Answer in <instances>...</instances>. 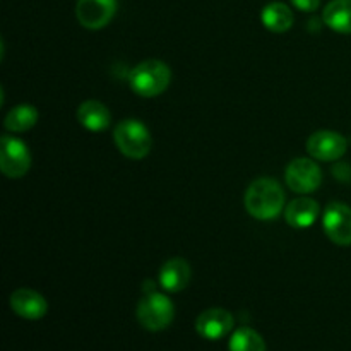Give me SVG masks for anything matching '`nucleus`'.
<instances>
[{"label":"nucleus","mask_w":351,"mask_h":351,"mask_svg":"<svg viewBox=\"0 0 351 351\" xmlns=\"http://www.w3.org/2000/svg\"><path fill=\"white\" fill-rule=\"evenodd\" d=\"M285 206V192L273 178H257L245 192V209L252 218L269 221L280 216Z\"/></svg>","instance_id":"obj_1"},{"label":"nucleus","mask_w":351,"mask_h":351,"mask_svg":"<svg viewBox=\"0 0 351 351\" xmlns=\"http://www.w3.org/2000/svg\"><path fill=\"white\" fill-rule=\"evenodd\" d=\"M171 71L161 60H144L130 71L129 84L136 95L143 98H154L165 93L170 86Z\"/></svg>","instance_id":"obj_2"},{"label":"nucleus","mask_w":351,"mask_h":351,"mask_svg":"<svg viewBox=\"0 0 351 351\" xmlns=\"http://www.w3.org/2000/svg\"><path fill=\"white\" fill-rule=\"evenodd\" d=\"M139 324L151 332L167 329L173 322L175 307L170 298L158 291H147L136 308Z\"/></svg>","instance_id":"obj_3"},{"label":"nucleus","mask_w":351,"mask_h":351,"mask_svg":"<svg viewBox=\"0 0 351 351\" xmlns=\"http://www.w3.org/2000/svg\"><path fill=\"white\" fill-rule=\"evenodd\" d=\"M113 139L123 156L130 160H143L151 151V134L143 122L127 119L120 122L113 130Z\"/></svg>","instance_id":"obj_4"},{"label":"nucleus","mask_w":351,"mask_h":351,"mask_svg":"<svg viewBox=\"0 0 351 351\" xmlns=\"http://www.w3.org/2000/svg\"><path fill=\"white\" fill-rule=\"evenodd\" d=\"M31 167V154L26 144L16 137L0 139V170L9 178H21Z\"/></svg>","instance_id":"obj_5"},{"label":"nucleus","mask_w":351,"mask_h":351,"mask_svg":"<svg viewBox=\"0 0 351 351\" xmlns=\"http://www.w3.org/2000/svg\"><path fill=\"white\" fill-rule=\"evenodd\" d=\"M288 187L297 194H311L321 187L322 171L317 163L308 158H297L291 161L285 171Z\"/></svg>","instance_id":"obj_6"},{"label":"nucleus","mask_w":351,"mask_h":351,"mask_svg":"<svg viewBox=\"0 0 351 351\" xmlns=\"http://www.w3.org/2000/svg\"><path fill=\"white\" fill-rule=\"evenodd\" d=\"M324 233L332 243L341 247L351 245V208L343 202H331L322 216Z\"/></svg>","instance_id":"obj_7"},{"label":"nucleus","mask_w":351,"mask_h":351,"mask_svg":"<svg viewBox=\"0 0 351 351\" xmlns=\"http://www.w3.org/2000/svg\"><path fill=\"white\" fill-rule=\"evenodd\" d=\"M117 0H77L75 5V16L79 24L86 29H101L117 12Z\"/></svg>","instance_id":"obj_8"},{"label":"nucleus","mask_w":351,"mask_h":351,"mask_svg":"<svg viewBox=\"0 0 351 351\" xmlns=\"http://www.w3.org/2000/svg\"><path fill=\"white\" fill-rule=\"evenodd\" d=\"M307 151L314 160L336 161L346 153V139L335 130H317L308 137Z\"/></svg>","instance_id":"obj_9"},{"label":"nucleus","mask_w":351,"mask_h":351,"mask_svg":"<svg viewBox=\"0 0 351 351\" xmlns=\"http://www.w3.org/2000/svg\"><path fill=\"white\" fill-rule=\"evenodd\" d=\"M233 329V315L225 308H208L195 321V331L201 338L216 341Z\"/></svg>","instance_id":"obj_10"},{"label":"nucleus","mask_w":351,"mask_h":351,"mask_svg":"<svg viewBox=\"0 0 351 351\" xmlns=\"http://www.w3.org/2000/svg\"><path fill=\"white\" fill-rule=\"evenodd\" d=\"M10 308L14 314L19 317L27 319V321H38V319L45 317L48 311V304L45 300L43 295L38 291L29 290V288H19L10 295Z\"/></svg>","instance_id":"obj_11"},{"label":"nucleus","mask_w":351,"mask_h":351,"mask_svg":"<svg viewBox=\"0 0 351 351\" xmlns=\"http://www.w3.org/2000/svg\"><path fill=\"white\" fill-rule=\"evenodd\" d=\"M192 278V269L189 263L182 257H173L167 261L160 269V285L165 291L178 293L185 290Z\"/></svg>","instance_id":"obj_12"},{"label":"nucleus","mask_w":351,"mask_h":351,"mask_svg":"<svg viewBox=\"0 0 351 351\" xmlns=\"http://www.w3.org/2000/svg\"><path fill=\"white\" fill-rule=\"evenodd\" d=\"M319 216V204L314 199L300 197L295 199L288 204L287 211H285V219L291 228L304 230L308 228L315 223Z\"/></svg>","instance_id":"obj_13"},{"label":"nucleus","mask_w":351,"mask_h":351,"mask_svg":"<svg viewBox=\"0 0 351 351\" xmlns=\"http://www.w3.org/2000/svg\"><path fill=\"white\" fill-rule=\"evenodd\" d=\"M77 120L84 129L91 130V132H101L110 125L112 115H110V110L101 101L88 99V101L79 105Z\"/></svg>","instance_id":"obj_14"},{"label":"nucleus","mask_w":351,"mask_h":351,"mask_svg":"<svg viewBox=\"0 0 351 351\" xmlns=\"http://www.w3.org/2000/svg\"><path fill=\"white\" fill-rule=\"evenodd\" d=\"M322 19L336 33L351 34V0H331L326 5Z\"/></svg>","instance_id":"obj_15"},{"label":"nucleus","mask_w":351,"mask_h":351,"mask_svg":"<svg viewBox=\"0 0 351 351\" xmlns=\"http://www.w3.org/2000/svg\"><path fill=\"white\" fill-rule=\"evenodd\" d=\"M261 21L273 33H285L293 26V12L283 2L267 3L261 12Z\"/></svg>","instance_id":"obj_16"},{"label":"nucleus","mask_w":351,"mask_h":351,"mask_svg":"<svg viewBox=\"0 0 351 351\" xmlns=\"http://www.w3.org/2000/svg\"><path fill=\"white\" fill-rule=\"evenodd\" d=\"M38 122V110L33 105H17L10 110L3 120V127L9 132H26V130L33 129Z\"/></svg>","instance_id":"obj_17"},{"label":"nucleus","mask_w":351,"mask_h":351,"mask_svg":"<svg viewBox=\"0 0 351 351\" xmlns=\"http://www.w3.org/2000/svg\"><path fill=\"white\" fill-rule=\"evenodd\" d=\"M230 351H266L263 336L250 328H240L230 338Z\"/></svg>","instance_id":"obj_18"},{"label":"nucleus","mask_w":351,"mask_h":351,"mask_svg":"<svg viewBox=\"0 0 351 351\" xmlns=\"http://www.w3.org/2000/svg\"><path fill=\"white\" fill-rule=\"evenodd\" d=\"M291 3H293L298 10H304V12H312V10L317 9L319 3H321V0H291Z\"/></svg>","instance_id":"obj_19"}]
</instances>
